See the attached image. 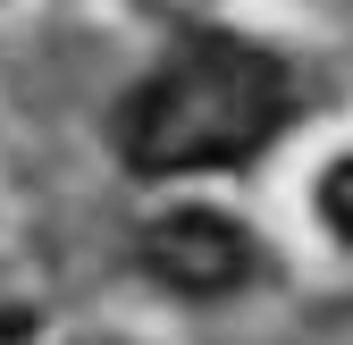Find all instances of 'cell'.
<instances>
[{"label":"cell","instance_id":"1","mask_svg":"<svg viewBox=\"0 0 353 345\" xmlns=\"http://www.w3.org/2000/svg\"><path fill=\"white\" fill-rule=\"evenodd\" d=\"M286 126V68L244 34H185L176 51L126 93L118 152L143 177L252 160Z\"/></svg>","mask_w":353,"mask_h":345},{"label":"cell","instance_id":"2","mask_svg":"<svg viewBox=\"0 0 353 345\" xmlns=\"http://www.w3.org/2000/svg\"><path fill=\"white\" fill-rule=\"evenodd\" d=\"M143 270L176 295H236L252 278V236L228 219V210H160V219L143 228Z\"/></svg>","mask_w":353,"mask_h":345},{"label":"cell","instance_id":"3","mask_svg":"<svg viewBox=\"0 0 353 345\" xmlns=\"http://www.w3.org/2000/svg\"><path fill=\"white\" fill-rule=\"evenodd\" d=\"M320 210H328V228L353 244V160H336V168H328V186H320Z\"/></svg>","mask_w":353,"mask_h":345}]
</instances>
